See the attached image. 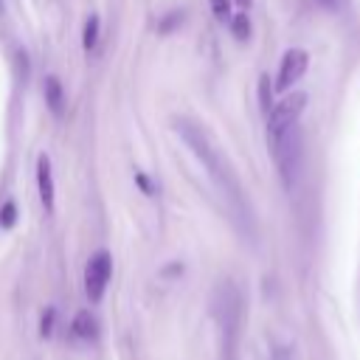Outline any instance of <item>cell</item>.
Returning <instances> with one entry per match:
<instances>
[{"label":"cell","mask_w":360,"mask_h":360,"mask_svg":"<svg viewBox=\"0 0 360 360\" xmlns=\"http://www.w3.org/2000/svg\"><path fill=\"white\" fill-rule=\"evenodd\" d=\"M318 3H321V6H329V8L335 6V0H318Z\"/></svg>","instance_id":"cell-17"},{"label":"cell","mask_w":360,"mask_h":360,"mask_svg":"<svg viewBox=\"0 0 360 360\" xmlns=\"http://www.w3.org/2000/svg\"><path fill=\"white\" fill-rule=\"evenodd\" d=\"M270 149H273V158H276V166H278L284 183L292 186L298 166H301V129H298V124L270 135Z\"/></svg>","instance_id":"cell-1"},{"label":"cell","mask_w":360,"mask_h":360,"mask_svg":"<svg viewBox=\"0 0 360 360\" xmlns=\"http://www.w3.org/2000/svg\"><path fill=\"white\" fill-rule=\"evenodd\" d=\"M273 360H292V354H290L287 349H281V346H276V349H273Z\"/></svg>","instance_id":"cell-14"},{"label":"cell","mask_w":360,"mask_h":360,"mask_svg":"<svg viewBox=\"0 0 360 360\" xmlns=\"http://www.w3.org/2000/svg\"><path fill=\"white\" fill-rule=\"evenodd\" d=\"M39 332H42L45 338L53 332V309H45V315H42V323H39Z\"/></svg>","instance_id":"cell-13"},{"label":"cell","mask_w":360,"mask_h":360,"mask_svg":"<svg viewBox=\"0 0 360 360\" xmlns=\"http://www.w3.org/2000/svg\"><path fill=\"white\" fill-rule=\"evenodd\" d=\"M135 180H138V186H141L143 191H152V186H149V177H146V174H135Z\"/></svg>","instance_id":"cell-15"},{"label":"cell","mask_w":360,"mask_h":360,"mask_svg":"<svg viewBox=\"0 0 360 360\" xmlns=\"http://www.w3.org/2000/svg\"><path fill=\"white\" fill-rule=\"evenodd\" d=\"M14 222H17V205H14V200H8L0 208V228H11Z\"/></svg>","instance_id":"cell-10"},{"label":"cell","mask_w":360,"mask_h":360,"mask_svg":"<svg viewBox=\"0 0 360 360\" xmlns=\"http://www.w3.org/2000/svg\"><path fill=\"white\" fill-rule=\"evenodd\" d=\"M233 3H239V6H242V8H248V6H250V3H253V0H233Z\"/></svg>","instance_id":"cell-16"},{"label":"cell","mask_w":360,"mask_h":360,"mask_svg":"<svg viewBox=\"0 0 360 360\" xmlns=\"http://www.w3.org/2000/svg\"><path fill=\"white\" fill-rule=\"evenodd\" d=\"M73 335H76V338H82V340L96 338V335H98V321H96L87 309L76 312V318H73Z\"/></svg>","instance_id":"cell-7"},{"label":"cell","mask_w":360,"mask_h":360,"mask_svg":"<svg viewBox=\"0 0 360 360\" xmlns=\"http://www.w3.org/2000/svg\"><path fill=\"white\" fill-rule=\"evenodd\" d=\"M110 276H112V259L107 250H98L90 256L87 267H84V290H87V298L93 304H98L104 298V290L110 284Z\"/></svg>","instance_id":"cell-2"},{"label":"cell","mask_w":360,"mask_h":360,"mask_svg":"<svg viewBox=\"0 0 360 360\" xmlns=\"http://www.w3.org/2000/svg\"><path fill=\"white\" fill-rule=\"evenodd\" d=\"M45 101L51 107L53 115H62L65 112V90H62V82L56 76H45Z\"/></svg>","instance_id":"cell-6"},{"label":"cell","mask_w":360,"mask_h":360,"mask_svg":"<svg viewBox=\"0 0 360 360\" xmlns=\"http://www.w3.org/2000/svg\"><path fill=\"white\" fill-rule=\"evenodd\" d=\"M228 25H231V34H233L239 42H245V39L250 37V20H248V14H233Z\"/></svg>","instance_id":"cell-9"},{"label":"cell","mask_w":360,"mask_h":360,"mask_svg":"<svg viewBox=\"0 0 360 360\" xmlns=\"http://www.w3.org/2000/svg\"><path fill=\"white\" fill-rule=\"evenodd\" d=\"M307 62H309L307 51H301V48H290V51L281 56L278 76H276V90H278V93H287V90H290V87L304 76Z\"/></svg>","instance_id":"cell-4"},{"label":"cell","mask_w":360,"mask_h":360,"mask_svg":"<svg viewBox=\"0 0 360 360\" xmlns=\"http://www.w3.org/2000/svg\"><path fill=\"white\" fill-rule=\"evenodd\" d=\"M211 11L217 20H231V0H211Z\"/></svg>","instance_id":"cell-12"},{"label":"cell","mask_w":360,"mask_h":360,"mask_svg":"<svg viewBox=\"0 0 360 360\" xmlns=\"http://www.w3.org/2000/svg\"><path fill=\"white\" fill-rule=\"evenodd\" d=\"M82 45H84L87 51H93V48L98 45V17H96V14H90V17H87V22H84Z\"/></svg>","instance_id":"cell-8"},{"label":"cell","mask_w":360,"mask_h":360,"mask_svg":"<svg viewBox=\"0 0 360 360\" xmlns=\"http://www.w3.org/2000/svg\"><path fill=\"white\" fill-rule=\"evenodd\" d=\"M304 107H307V93H290V96H284L278 104H273V110L267 115V132L276 135V132L298 124V115L304 112Z\"/></svg>","instance_id":"cell-3"},{"label":"cell","mask_w":360,"mask_h":360,"mask_svg":"<svg viewBox=\"0 0 360 360\" xmlns=\"http://www.w3.org/2000/svg\"><path fill=\"white\" fill-rule=\"evenodd\" d=\"M37 191H39L45 211H51L53 208V172H51L48 155H39V160H37Z\"/></svg>","instance_id":"cell-5"},{"label":"cell","mask_w":360,"mask_h":360,"mask_svg":"<svg viewBox=\"0 0 360 360\" xmlns=\"http://www.w3.org/2000/svg\"><path fill=\"white\" fill-rule=\"evenodd\" d=\"M259 98H262V110H264V115H270L273 104H270V79H267V76L259 79Z\"/></svg>","instance_id":"cell-11"}]
</instances>
